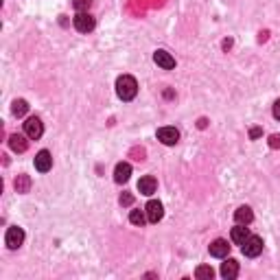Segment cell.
<instances>
[{
	"label": "cell",
	"mask_w": 280,
	"mask_h": 280,
	"mask_svg": "<svg viewBox=\"0 0 280 280\" xmlns=\"http://www.w3.org/2000/svg\"><path fill=\"white\" fill-rule=\"evenodd\" d=\"M116 94L120 101H131L138 94V83L131 75H123V77L116 79Z\"/></svg>",
	"instance_id": "obj_1"
},
{
	"label": "cell",
	"mask_w": 280,
	"mask_h": 280,
	"mask_svg": "<svg viewBox=\"0 0 280 280\" xmlns=\"http://www.w3.org/2000/svg\"><path fill=\"white\" fill-rule=\"evenodd\" d=\"M94 27H96V20L88 11H79L75 16V29L79 33H90V31H94Z\"/></svg>",
	"instance_id": "obj_2"
},
{
	"label": "cell",
	"mask_w": 280,
	"mask_h": 280,
	"mask_svg": "<svg viewBox=\"0 0 280 280\" xmlns=\"http://www.w3.org/2000/svg\"><path fill=\"white\" fill-rule=\"evenodd\" d=\"M241 249H243V254H245L247 258H256L258 254L263 252V239L261 237H252V234H249L247 241L241 245Z\"/></svg>",
	"instance_id": "obj_3"
},
{
	"label": "cell",
	"mask_w": 280,
	"mask_h": 280,
	"mask_svg": "<svg viewBox=\"0 0 280 280\" xmlns=\"http://www.w3.org/2000/svg\"><path fill=\"white\" fill-rule=\"evenodd\" d=\"M4 243H7L9 249H18L24 243V230L18 226H11L7 230V234H4Z\"/></svg>",
	"instance_id": "obj_4"
},
{
	"label": "cell",
	"mask_w": 280,
	"mask_h": 280,
	"mask_svg": "<svg viewBox=\"0 0 280 280\" xmlns=\"http://www.w3.org/2000/svg\"><path fill=\"white\" fill-rule=\"evenodd\" d=\"M24 134H27L31 140L42 138V134H44V123L38 119V116H31V119H27V123H24Z\"/></svg>",
	"instance_id": "obj_5"
},
{
	"label": "cell",
	"mask_w": 280,
	"mask_h": 280,
	"mask_svg": "<svg viewBox=\"0 0 280 280\" xmlns=\"http://www.w3.org/2000/svg\"><path fill=\"white\" fill-rule=\"evenodd\" d=\"M158 140L166 147H173L180 140V131H177L175 127H160V129H158Z\"/></svg>",
	"instance_id": "obj_6"
},
{
	"label": "cell",
	"mask_w": 280,
	"mask_h": 280,
	"mask_svg": "<svg viewBox=\"0 0 280 280\" xmlns=\"http://www.w3.org/2000/svg\"><path fill=\"white\" fill-rule=\"evenodd\" d=\"M145 212H147V221H149V223H158L162 217H164V206H162V201L151 200L149 203H147Z\"/></svg>",
	"instance_id": "obj_7"
},
{
	"label": "cell",
	"mask_w": 280,
	"mask_h": 280,
	"mask_svg": "<svg viewBox=\"0 0 280 280\" xmlns=\"http://www.w3.org/2000/svg\"><path fill=\"white\" fill-rule=\"evenodd\" d=\"M50 166H53V156H50V151L42 149L38 156H35V169L40 173H48Z\"/></svg>",
	"instance_id": "obj_8"
},
{
	"label": "cell",
	"mask_w": 280,
	"mask_h": 280,
	"mask_svg": "<svg viewBox=\"0 0 280 280\" xmlns=\"http://www.w3.org/2000/svg\"><path fill=\"white\" fill-rule=\"evenodd\" d=\"M29 136L27 134H11L9 136V147H11L13 151H16V154H24V151L29 149Z\"/></svg>",
	"instance_id": "obj_9"
},
{
	"label": "cell",
	"mask_w": 280,
	"mask_h": 280,
	"mask_svg": "<svg viewBox=\"0 0 280 280\" xmlns=\"http://www.w3.org/2000/svg\"><path fill=\"white\" fill-rule=\"evenodd\" d=\"M154 62L160 66V68H164V70L175 68V59H173V55L166 53V50H156V53H154Z\"/></svg>",
	"instance_id": "obj_10"
},
{
	"label": "cell",
	"mask_w": 280,
	"mask_h": 280,
	"mask_svg": "<svg viewBox=\"0 0 280 280\" xmlns=\"http://www.w3.org/2000/svg\"><path fill=\"white\" fill-rule=\"evenodd\" d=\"M156 188H158V182H156V177H154V175H145V177H140V182H138V191H140V195H154Z\"/></svg>",
	"instance_id": "obj_11"
},
{
	"label": "cell",
	"mask_w": 280,
	"mask_h": 280,
	"mask_svg": "<svg viewBox=\"0 0 280 280\" xmlns=\"http://www.w3.org/2000/svg\"><path fill=\"white\" fill-rule=\"evenodd\" d=\"M228 252H230V245H228L226 239H217V241L210 243V256L223 258V256H228Z\"/></svg>",
	"instance_id": "obj_12"
},
{
	"label": "cell",
	"mask_w": 280,
	"mask_h": 280,
	"mask_svg": "<svg viewBox=\"0 0 280 280\" xmlns=\"http://www.w3.org/2000/svg\"><path fill=\"white\" fill-rule=\"evenodd\" d=\"M234 221L241 223V226H249V223L254 221V212L249 206H241L237 208V212H234Z\"/></svg>",
	"instance_id": "obj_13"
},
{
	"label": "cell",
	"mask_w": 280,
	"mask_h": 280,
	"mask_svg": "<svg viewBox=\"0 0 280 280\" xmlns=\"http://www.w3.org/2000/svg\"><path fill=\"white\" fill-rule=\"evenodd\" d=\"M221 276L226 280H232L239 276V263L234 261V258H228V261L221 265Z\"/></svg>",
	"instance_id": "obj_14"
},
{
	"label": "cell",
	"mask_w": 280,
	"mask_h": 280,
	"mask_svg": "<svg viewBox=\"0 0 280 280\" xmlns=\"http://www.w3.org/2000/svg\"><path fill=\"white\" fill-rule=\"evenodd\" d=\"M129 175H131V166L127 164V162H119L114 169V180L119 182V184H123V182L129 180Z\"/></svg>",
	"instance_id": "obj_15"
},
{
	"label": "cell",
	"mask_w": 280,
	"mask_h": 280,
	"mask_svg": "<svg viewBox=\"0 0 280 280\" xmlns=\"http://www.w3.org/2000/svg\"><path fill=\"white\" fill-rule=\"evenodd\" d=\"M230 237H232V241L237 243V245H243V243L247 241V237H249V232H247V228L245 226H241L239 223L237 228H232V232H230Z\"/></svg>",
	"instance_id": "obj_16"
},
{
	"label": "cell",
	"mask_w": 280,
	"mask_h": 280,
	"mask_svg": "<svg viewBox=\"0 0 280 280\" xmlns=\"http://www.w3.org/2000/svg\"><path fill=\"white\" fill-rule=\"evenodd\" d=\"M27 112H29V103H27L24 99H16V101L11 103V114L18 116V119H22Z\"/></svg>",
	"instance_id": "obj_17"
},
{
	"label": "cell",
	"mask_w": 280,
	"mask_h": 280,
	"mask_svg": "<svg viewBox=\"0 0 280 280\" xmlns=\"http://www.w3.org/2000/svg\"><path fill=\"white\" fill-rule=\"evenodd\" d=\"M13 186H16V191H18V193H29V191H31V177L24 175V173H22V175H18V177H16Z\"/></svg>",
	"instance_id": "obj_18"
},
{
	"label": "cell",
	"mask_w": 280,
	"mask_h": 280,
	"mask_svg": "<svg viewBox=\"0 0 280 280\" xmlns=\"http://www.w3.org/2000/svg\"><path fill=\"white\" fill-rule=\"evenodd\" d=\"M212 276H215V269L210 265H200L195 269V278H200V280H212Z\"/></svg>",
	"instance_id": "obj_19"
},
{
	"label": "cell",
	"mask_w": 280,
	"mask_h": 280,
	"mask_svg": "<svg viewBox=\"0 0 280 280\" xmlns=\"http://www.w3.org/2000/svg\"><path fill=\"white\" fill-rule=\"evenodd\" d=\"M129 221L134 223V226H142V223L147 221V217H145V212L142 210H131L129 212Z\"/></svg>",
	"instance_id": "obj_20"
},
{
	"label": "cell",
	"mask_w": 280,
	"mask_h": 280,
	"mask_svg": "<svg viewBox=\"0 0 280 280\" xmlns=\"http://www.w3.org/2000/svg\"><path fill=\"white\" fill-rule=\"evenodd\" d=\"M90 4H92V0H73V7L77 11H88Z\"/></svg>",
	"instance_id": "obj_21"
},
{
	"label": "cell",
	"mask_w": 280,
	"mask_h": 280,
	"mask_svg": "<svg viewBox=\"0 0 280 280\" xmlns=\"http://www.w3.org/2000/svg\"><path fill=\"white\" fill-rule=\"evenodd\" d=\"M119 201H120V206H131V203H134V195H131V193H123Z\"/></svg>",
	"instance_id": "obj_22"
},
{
	"label": "cell",
	"mask_w": 280,
	"mask_h": 280,
	"mask_svg": "<svg viewBox=\"0 0 280 280\" xmlns=\"http://www.w3.org/2000/svg\"><path fill=\"white\" fill-rule=\"evenodd\" d=\"M269 147H272V149H280V134L269 136Z\"/></svg>",
	"instance_id": "obj_23"
},
{
	"label": "cell",
	"mask_w": 280,
	"mask_h": 280,
	"mask_svg": "<svg viewBox=\"0 0 280 280\" xmlns=\"http://www.w3.org/2000/svg\"><path fill=\"white\" fill-rule=\"evenodd\" d=\"M261 136H263V127H252V129H249V138L252 140L261 138Z\"/></svg>",
	"instance_id": "obj_24"
},
{
	"label": "cell",
	"mask_w": 280,
	"mask_h": 280,
	"mask_svg": "<svg viewBox=\"0 0 280 280\" xmlns=\"http://www.w3.org/2000/svg\"><path fill=\"white\" fill-rule=\"evenodd\" d=\"M131 156H136L134 158V160H145V149H134V151H131Z\"/></svg>",
	"instance_id": "obj_25"
},
{
	"label": "cell",
	"mask_w": 280,
	"mask_h": 280,
	"mask_svg": "<svg viewBox=\"0 0 280 280\" xmlns=\"http://www.w3.org/2000/svg\"><path fill=\"white\" fill-rule=\"evenodd\" d=\"M274 119L276 120H280V99L274 103Z\"/></svg>",
	"instance_id": "obj_26"
},
{
	"label": "cell",
	"mask_w": 280,
	"mask_h": 280,
	"mask_svg": "<svg viewBox=\"0 0 280 280\" xmlns=\"http://www.w3.org/2000/svg\"><path fill=\"white\" fill-rule=\"evenodd\" d=\"M221 46H223V50H230V46H232V40H223Z\"/></svg>",
	"instance_id": "obj_27"
},
{
	"label": "cell",
	"mask_w": 280,
	"mask_h": 280,
	"mask_svg": "<svg viewBox=\"0 0 280 280\" xmlns=\"http://www.w3.org/2000/svg\"><path fill=\"white\" fill-rule=\"evenodd\" d=\"M197 125H200V129H203V127L208 125V120L206 119H200V123H197Z\"/></svg>",
	"instance_id": "obj_28"
}]
</instances>
